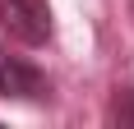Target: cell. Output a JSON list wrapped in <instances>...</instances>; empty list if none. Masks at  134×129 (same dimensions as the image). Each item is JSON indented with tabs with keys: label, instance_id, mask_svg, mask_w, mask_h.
I'll list each match as a JSON object with an SVG mask.
<instances>
[{
	"label": "cell",
	"instance_id": "cell-1",
	"mask_svg": "<svg viewBox=\"0 0 134 129\" xmlns=\"http://www.w3.org/2000/svg\"><path fill=\"white\" fill-rule=\"evenodd\" d=\"M0 23L23 46H46L51 42V5L46 0H0Z\"/></svg>",
	"mask_w": 134,
	"mask_h": 129
},
{
	"label": "cell",
	"instance_id": "cell-3",
	"mask_svg": "<svg viewBox=\"0 0 134 129\" xmlns=\"http://www.w3.org/2000/svg\"><path fill=\"white\" fill-rule=\"evenodd\" d=\"M111 120H116V125H134V88H120V92H116Z\"/></svg>",
	"mask_w": 134,
	"mask_h": 129
},
{
	"label": "cell",
	"instance_id": "cell-2",
	"mask_svg": "<svg viewBox=\"0 0 134 129\" xmlns=\"http://www.w3.org/2000/svg\"><path fill=\"white\" fill-rule=\"evenodd\" d=\"M46 92H51L46 74L32 60H5L0 55V97H9V102H42Z\"/></svg>",
	"mask_w": 134,
	"mask_h": 129
}]
</instances>
